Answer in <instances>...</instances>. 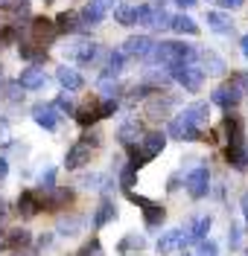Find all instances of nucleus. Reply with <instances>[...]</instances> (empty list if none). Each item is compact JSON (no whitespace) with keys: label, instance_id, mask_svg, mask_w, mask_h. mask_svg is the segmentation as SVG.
Instances as JSON below:
<instances>
[{"label":"nucleus","instance_id":"obj_22","mask_svg":"<svg viewBox=\"0 0 248 256\" xmlns=\"http://www.w3.org/2000/svg\"><path fill=\"white\" fill-rule=\"evenodd\" d=\"M140 134H143V128H140V120H129L126 126H120V131H117V140L126 146H134L137 140H140Z\"/></svg>","mask_w":248,"mask_h":256},{"label":"nucleus","instance_id":"obj_39","mask_svg":"<svg viewBox=\"0 0 248 256\" xmlns=\"http://www.w3.org/2000/svg\"><path fill=\"white\" fill-rule=\"evenodd\" d=\"M196 244H198L196 256H216V254H219V248H216V242H210V239H201V242H196Z\"/></svg>","mask_w":248,"mask_h":256},{"label":"nucleus","instance_id":"obj_1","mask_svg":"<svg viewBox=\"0 0 248 256\" xmlns=\"http://www.w3.org/2000/svg\"><path fill=\"white\" fill-rule=\"evenodd\" d=\"M146 58H152L155 64H164V67H172V64L196 62L198 50L190 47V44H184V41H164V44H155Z\"/></svg>","mask_w":248,"mask_h":256},{"label":"nucleus","instance_id":"obj_26","mask_svg":"<svg viewBox=\"0 0 248 256\" xmlns=\"http://www.w3.org/2000/svg\"><path fill=\"white\" fill-rule=\"evenodd\" d=\"M207 26L213 32H219V35H231L236 24L228 15H222V12H207Z\"/></svg>","mask_w":248,"mask_h":256},{"label":"nucleus","instance_id":"obj_27","mask_svg":"<svg viewBox=\"0 0 248 256\" xmlns=\"http://www.w3.org/2000/svg\"><path fill=\"white\" fill-rule=\"evenodd\" d=\"M169 134H172L175 140H201V128L184 126V122H178V120L169 122Z\"/></svg>","mask_w":248,"mask_h":256},{"label":"nucleus","instance_id":"obj_31","mask_svg":"<svg viewBox=\"0 0 248 256\" xmlns=\"http://www.w3.org/2000/svg\"><path fill=\"white\" fill-rule=\"evenodd\" d=\"M114 18H117V24L132 26V24H137V6H117Z\"/></svg>","mask_w":248,"mask_h":256},{"label":"nucleus","instance_id":"obj_29","mask_svg":"<svg viewBox=\"0 0 248 256\" xmlns=\"http://www.w3.org/2000/svg\"><path fill=\"white\" fill-rule=\"evenodd\" d=\"M169 30L184 32V35H196L198 26H196V20H193V18H187V15H175L172 20H169Z\"/></svg>","mask_w":248,"mask_h":256},{"label":"nucleus","instance_id":"obj_9","mask_svg":"<svg viewBox=\"0 0 248 256\" xmlns=\"http://www.w3.org/2000/svg\"><path fill=\"white\" fill-rule=\"evenodd\" d=\"M97 44H91L88 38H73L70 41V47L65 50V56L67 58H73V62H79V64H91L94 58H97Z\"/></svg>","mask_w":248,"mask_h":256},{"label":"nucleus","instance_id":"obj_12","mask_svg":"<svg viewBox=\"0 0 248 256\" xmlns=\"http://www.w3.org/2000/svg\"><path fill=\"white\" fill-rule=\"evenodd\" d=\"M187 242H190V233H184V230H166L164 236L158 239V254H175V250H184L187 248Z\"/></svg>","mask_w":248,"mask_h":256},{"label":"nucleus","instance_id":"obj_2","mask_svg":"<svg viewBox=\"0 0 248 256\" xmlns=\"http://www.w3.org/2000/svg\"><path fill=\"white\" fill-rule=\"evenodd\" d=\"M166 146V134L164 131H143L140 134V140L134 146H129V154H132V163L134 169H140L143 163H149V160H155L161 152H164Z\"/></svg>","mask_w":248,"mask_h":256},{"label":"nucleus","instance_id":"obj_51","mask_svg":"<svg viewBox=\"0 0 248 256\" xmlns=\"http://www.w3.org/2000/svg\"><path fill=\"white\" fill-rule=\"evenodd\" d=\"M155 3H158V6H164V3H166V0H155Z\"/></svg>","mask_w":248,"mask_h":256},{"label":"nucleus","instance_id":"obj_45","mask_svg":"<svg viewBox=\"0 0 248 256\" xmlns=\"http://www.w3.org/2000/svg\"><path fill=\"white\" fill-rule=\"evenodd\" d=\"M222 9H236V6H242V0H216Z\"/></svg>","mask_w":248,"mask_h":256},{"label":"nucleus","instance_id":"obj_42","mask_svg":"<svg viewBox=\"0 0 248 256\" xmlns=\"http://www.w3.org/2000/svg\"><path fill=\"white\" fill-rule=\"evenodd\" d=\"M53 180H56V169H53V166H50L47 172H44V175H41V186H53Z\"/></svg>","mask_w":248,"mask_h":256},{"label":"nucleus","instance_id":"obj_6","mask_svg":"<svg viewBox=\"0 0 248 256\" xmlns=\"http://www.w3.org/2000/svg\"><path fill=\"white\" fill-rule=\"evenodd\" d=\"M27 32H30L33 44H38V47H50V44L59 38L56 24H53V20H47V18H33V24L27 26Z\"/></svg>","mask_w":248,"mask_h":256},{"label":"nucleus","instance_id":"obj_4","mask_svg":"<svg viewBox=\"0 0 248 256\" xmlns=\"http://www.w3.org/2000/svg\"><path fill=\"white\" fill-rule=\"evenodd\" d=\"M126 198L132 201L134 207L143 210V218H146V227H161L166 218V210L164 204H158V201H152V198H146V195H137V192H126Z\"/></svg>","mask_w":248,"mask_h":256},{"label":"nucleus","instance_id":"obj_23","mask_svg":"<svg viewBox=\"0 0 248 256\" xmlns=\"http://www.w3.org/2000/svg\"><path fill=\"white\" fill-rule=\"evenodd\" d=\"M114 216H117V204L111 201V198H102V201H99V207H97V216L91 218V224L99 230V227H105V224L111 222Z\"/></svg>","mask_w":248,"mask_h":256},{"label":"nucleus","instance_id":"obj_17","mask_svg":"<svg viewBox=\"0 0 248 256\" xmlns=\"http://www.w3.org/2000/svg\"><path fill=\"white\" fill-rule=\"evenodd\" d=\"M73 116H76V122H79L82 128H91L94 122H99V99H97V96H94V99H88L82 108H76V111H73Z\"/></svg>","mask_w":248,"mask_h":256},{"label":"nucleus","instance_id":"obj_32","mask_svg":"<svg viewBox=\"0 0 248 256\" xmlns=\"http://www.w3.org/2000/svg\"><path fill=\"white\" fill-rule=\"evenodd\" d=\"M123 64H126V56L114 50V52H108V62H105V76H117L120 70H123Z\"/></svg>","mask_w":248,"mask_h":256},{"label":"nucleus","instance_id":"obj_28","mask_svg":"<svg viewBox=\"0 0 248 256\" xmlns=\"http://www.w3.org/2000/svg\"><path fill=\"white\" fill-rule=\"evenodd\" d=\"M18 52H21V58H27V62H33V64L47 62V50L38 47V44H33V41H30V44H21Z\"/></svg>","mask_w":248,"mask_h":256},{"label":"nucleus","instance_id":"obj_20","mask_svg":"<svg viewBox=\"0 0 248 256\" xmlns=\"http://www.w3.org/2000/svg\"><path fill=\"white\" fill-rule=\"evenodd\" d=\"M169 20H172V15H169V12H164L161 6H155V9L149 6V12L143 15V20H140V24H143V26H149V30H169Z\"/></svg>","mask_w":248,"mask_h":256},{"label":"nucleus","instance_id":"obj_19","mask_svg":"<svg viewBox=\"0 0 248 256\" xmlns=\"http://www.w3.org/2000/svg\"><path fill=\"white\" fill-rule=\"evenodd\" d=\"M33 120L41 128H47V131H56V128H59V111L50 108V105H35L33 108Z\"/></svg>","mask_w":248,"mask_h":256},{"label":"nucleus","instance_id":"obj_38","mask_svg":"<svg viewBox=\"0 0 248 256\" xmlns=\"http://www.w3.org/2000/svg\"><path fill=\"white\" fill-rule=\"evenodd\" d=\"M114 111H117V99H114V96H108V99H99V120L111 116Z\"/></svg>","mask_w":248,"mask_h":256},{"label":"nucleus","instance_id":"obj_11","mask_svg":"<svg viewBox=\"0 0 248 256\" xmlns=\"http://www.w3.org/2000/svg\"><path fill=\"white\" fill-rule=\"evenodd\" d=\"M152 47H155V41L152 38H146V35H132V38H126L123 41V47H120V52L129 58V56H134V58H146L149 52H152Z\"/></svg>","mask_w":248,"mask_h":256},{"label":"nucleus","instance_id":"obj_48","mask_svg":"<svg viewBox=\"0 0 248 256\" xmlns=\"http://www.w3.org/2000/svg\"><path fill=\"white\" fill-rule=\"evenodd\" d=\"M50 242H53V239H50V233H44V236H41V239H38V248H47Z\"/></svg>","mask_w":248,"mask_h":256},{"label":"nucleus","instance_id":"obj_43","mask_svg":"<svg viewBox=\"0 0 248 256\" xmlns=\"http://www.w3.org/2000/svg\"><path fill=\"white\" fill-rule=\"evenodd\" d=\"M228 242H231V248H239V227L231 224V233H228Z\"/></svg>","mask_w":248,"mask_h":256},{"label":"nucleus","instance_id":"obj_14","mask_svg":"<svg viewBox=\"0 0 248 256\" xmlns=\"http://www.w3.org/2000/svg\"><path fill=\"white\" fill-rule=\"evenodd\" d=\"M175 120H178V122H184V126L201 128V122H204V120H210V108H207V102H196V105H187V108H184Z\"/></svg>","mask_w":248,"mask_h":256},{"label":"nucleus","instance_id":"obj_44","mask_svg":"<svg viewBox=\"0 0 248 256\" xmlns=\"http://www.w3.org/2000/svg\"><path fill=\"white\" fill-rule=\"evenodd\" d=\"M233 82H236V84H239V88L248 94V73H236V76H233Z\"/></svg>","mask_w":248,"mask_h":256},{"label":"nucleus","instance_id":"obj_40","mask_svg":"<svg viewBox=\"0 0 248 256\" xmlns=\"http://www.w3.org/2000/svg\"><path fill=\"white\" fill-rule=\"evenodd\" d=\"M79 227H82V222H79V218H70V222H67V218H62V222H59V233H76Z\"/></svg>","mask_w":248,"mask_h":256},{"label":"nucleus","instance_id":"obj_16","mask_svg":"<svg viewBox=\"0 0 248 256\" xmlns=\"http://www.w3.org/2000/svg\"><path fill=\"white\" fill-rule=\"evenodd\" d=\"M18 84H21L24 90H38V88H44V84H47V73H44L38 64H30L27 70H21Z\"/></svg>","mask_w":248,"mask_h":256},{"label":"nucleus","instance_id":"obj_35","mask_svg":"<svg viewBox=\"0 0 248 256\" xmlns=\"http://www.w3.org/2000/svg\"><path fill=\"white\" fill-rule=\"evenodd\" d=\"M134 180H137V169H134L132 163H126V166L120 169V186L129 192V190L134 186Z\"/></svg>","mask_w":248,"mask_h":256},{"label":"nucleus","instance_id":"obj_47","mask_svg":"<svg viewBox=\"0 0 248 256\" xmlns=\"http://www.w3.org/2000/svg\"><path fill=\"white\" fill-rule=\"evenodd\" d=\"M239 204H242V212H245V224H248V192L242 195V201H239Z\"/></svg>","mask_w":248,"mask_h":256},{"label":"nucleus","instance_id":"obj_36","mask_svg":"<svg viewBox=\"0 0 248 256\" xmlns=\"http://www.w3.org/2000/svg\"><path fill=\"white\" fill-rule=\"evenodd\" d=\"M76 256H102V244H99V239H97V236L85 242L82 248H79V254H76Z\"/></svg>","mask_w":248,"mask_h":256},{"label":"nucleus","instance_id":"obj_21","mask_svg":"<svg viewBox=\"0 0 248 256\" xmlns=\"http://www.w3.org/2000/svg\"><path fill=\"white\" fill-rule=\"evenodd\" d=\"M56 79H59V84H62L65 90H79L85 84L82 76H79V70H73V67H67V64H62V67L56 70Z\"/></svg>","mask_w":248,"mask_h":256},{"label":"nucleus","instance_id":"obj_33","mask_svg":"<svg viewBox=\"0 0 248 256\" xmlns=\"http://www.w3.org/2000/svg\"><path fill=\"white\" fill-rule=\"evenodd\" d=\"M30 242V233L27 230H12L6 239H0V248H24Z\"/></svg>","mask_w":248,"mask_h":256},{"label":"nucleus","instance_id":"obj_5","mask_svg":"<svg viewBox=\"0 0 248 256\" xmlns=\"http://www.w3.org/2000/svg\"><path fill=\"white\" fill-rule=\"evenodd\" d=\"M99 146V137H82V140H76L73 143V148L67 152L65 158V166L67 169H82V166H88L91 163V154H94V148Z\"/></svg>","mask_w":248,"mask_h":256},{"label":"nucleus","instance_id":"obj_46","mask_svg":"<svg viewBox=\"0 0 248 256\" xmlns=\"http://www.w3.org/2000/svg\"><path fill=\"white\" fill-rule=\"evenodd\" d=\"M239 50H242V56L248 58V35H242V41H239Z\"/></svg>","mask_w":248,"mask_h":256},{"label":"nucleus","instance_id":"obj_52","mask_svg":"<svg viewBox=\"0 0 248 256\" xmlns=\"http://www.w3.org/2000/svg\"><path fill=\"white\" fill-rule=\"evenodd\" d=\"M44 3H53V0H44Z\"/></svg>","mask_w":248,"mask_h":256},{"label":"nucleus","instance_id":"obj_18","mask_svg":"<svg viewBox=\"0 0 248 256\" xmlns=\"http://www.w3.org/2000/svg\"><path fill=\"white\" fill-rule=\"evenodd\" d=\"M198 58H201V70H204V76H222V73H228L225 62L216 56L213 50H201Z\"/></svg>","mask_w":248,"mask_h":256},{"label":"nucleus","instance_id":"obj_24","mask_svg":"<svg viewBox=\"0 0 248 256\" xmlns=\"http://www.w3.org/2000/svg\"><path fill=\"white\" fill-rule=\"evenodd\" d=\"M53 24H56L59 32H67V35H76V32L82 30V18L76 15V12H62Z\"/></svg>","mask_w":248,"mask_h":256},{"label":"nucleus","instance_id":"obj_8","mask_svg":"<svg viewBox=\"0 0 248 256\" xmlns=\"http://www.w3.org/2000/svg\"><path fill=\"white\" fill-rule=\"evenodd\" d=\"M184 184H187V190H190L193 198H204L207 190H210V172H207V166H196L193 172H187Z\"/></svg>","mask_w":248,"mask_h":256},{"label":"nucleus","instance_id":"obj_50","mask_svg":"<svg viewBox=\"0 0 248 256\" xmlns=\"http://www.w3.org/2000/svg\"><path fill=\"white\" fill-rule=\"evenodd\" d=\"M175 3H178L181 9H190V6H196V0H175Z\"/></svg>","mask_w":248,"mask_h":256},{"label":"nucleus","instance_id":"obj_13","mask_svg":"<svg viewBox=\"0 0 248 256\" xmlns=\"http://www.w3.org/2000/svg\"><path fill=\"white\" fill-rule=\"evenodd\" d=\"M111 6H114V0H91L82 12H79L82 26H94V24H99L102 18L108 15V9H111Z\"/></svg>","mask_w":248,"mask_h":256},{"label":"nucleus","instance_id":"obj_7","mask_svg":"<svg viewBox=\"0 0 248 256\" xmlns=\"http://www.w3.org/2000/svg\"><path fill=\"white\" fill-rule=\"evenodd\" d=\"M210 99H213V105L225 108V111H231L233 105L242 99V88H239L236 82H225V84H219L213 94H210Z\"/></svg>","mask_w":248,"mask_h":256},{"label":"nucleus","instance_id":"obj_3","mask_svg":"<svg viewBox=\"0 0 248 256\" xmlns=\"http://www.w3.org/2000/svg\"><path fill=\"white\" fill-rule=\"evenodd\" d=\"M166 70H169V79L184 84V90H190V94H196L198 88H201V82H204V70H201L196 62L172 64V67H166Z\"/></svg>","mask_w":248,"mask_h":256},{"label":"nucleus","instance_id":"obj_15","mask_svg":"<svg viewBox=\"0 0 248 256\" xmlns=\"http://www.w3.org/2000/svg\"><path fill=\"white\" fill-rule=\"evenodd\" d=\"M18 210L24 216H38L44 212V198H41V190H24L21 198H18Z\"/></svg>","mask_w":248,"mask_h":256},{"label":"nucleus","instance_id":"obj_34","mask_svg":"<svg viewBox=\"0 0 248 256\" xmlns=\"http://www.w3.org/2000/svg\"><path fill=\"white\" fill-rule=\"evenodd\" d=\"M79 186H97V190L108 192L111 190V178L108 175H85L82 180H79Z\"/></svg>","mask_w":248,"mask_h":256},{"label":"nucleus","instance_id":"obj_10","mask_svg":"<svg viewBox=\"0 0 248 256\" xmlns=\"http://www.w3.org/2000/svg\"><path fill=\"white\" fill-rule=\"evenodd\" d=\"M222 131L228 137V146H245V122H242V116L228 111L225 120H222Z\"/></svg>","mask_w":248,"mask_h":256},{"label":"nucleus","instance_id":"obj_41","mask_svg":"<svg viewBox=\"0 0 248 256\" xmlns=\"http://www.w3.org/2000/svg\"><path fill=\"white\" fill-rule=\"evenodd\" d=\"M146 242H143V236H129V239H123V244H120V250H129V248H143Z\"/></svg>","mask_w":248,"mask_h":256},{"label":"nucleus","instance_id":"obj_30","mask_svg":"<svg viewBox=\"0 0 248 256\" xmlns=\"http://www.w3.org/2000/svg\"><path fill=\"white\" fill-rule=\"evenodd\" d=\"M210 227H213V218H210V216H201V218H196V224H193V230H190V239H193V242L207 239Z\"/></svg>","mask_w":248,"mask_h":256},{"label":"nucleus","instance_id":"obj_49","mask_svg":"<svg viewBox=\"0 0 248 256\" xmlns=\"http://www.w3.org/2000/svg\"><path fill=\"white\" fill-rule=\"evenodd\" d=\"M9 175V166H6V160L0 158V178H6Z\"/></svg>","mask_w":248,"mask_h":256},{"label":"nucleus","instance_id":"obj_25","mask_svg":"<svg viewBox=\"0 0 248 256\" xmlns=\"http://www.w3.org/2000/svg\"><path fill=\"white\" fill-rule=\"evenodd\" d=\"M225 160L231 163L233 169L245 172L248 169V148L245 146H228V148H225Z\"/></svg>","mask_w":248,"mask_h":256},{"label":"nucleus","instance_id":"obj_37","mask_svg":"<svg viewBox=\"0 0 248 256\" xmlns=\"http://www.w3.org/2000/svg\"><path fill=\"white\" fill-rule=\"evenodd\" d=\"M56 111H62V114H73L76 108H73V99H70V90H65V94L56 99Z\"/></svg>","mask_w":248,"mask_h":256},{"label":"nucleus","instance_id":"obj_53","mask_svg":"<svg viewBox=\"0 0 248 256\" xmlns=\"http://www.w3.org/2000/svg\"><path fill=\"white\" fill-rule=\"evenodd\" d=\"M181 256H190V254H181Z\"/></svg>","mask_w":248,"mask_h":256}]
</instances>
